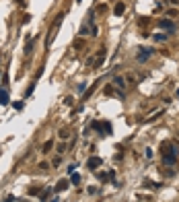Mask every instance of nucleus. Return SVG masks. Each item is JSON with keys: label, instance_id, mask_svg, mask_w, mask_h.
Listing matches in <instances>:
<instances>
[{"label": "nucleus", "instance_id": "3", "mask_svg": "<svg viewBox=\"0 0 179 202\" xmlns=\"http://www.w3.org/2000/svg\"><path fill=\"white\" fill-rule=\"evenodd\" d=\"M152 52H154L152 48H138V54H136V60H138L140 64H144V62H146V60H148L150 56H152Z\"/></svg>", "mask_w": 179, "mask_h": 202}, {"label": "nucleus", "instance_id": "26", "mask_svg": "<svg viewBox=\"0 0 179 202\" xmlns=\"http://www.w3.org/2000/svg\"><path fill=\"white\" fill-rule=\"evenodd\" d=\"M64 103H66V105H72V103H74V99H72V97H66V101H64Z\"/></svg>", "mask_w": 179, "mask_h": 202}, {"label": "nucleus", "instance_id": "24", "mask_svg": "<svg viewBox=\"0 0 179 202\" xmlns=\"http://www.w3.org/2000/svg\"><path fill=\"white\" fill-rule=\"evenodd\" d=\"M15 2H17L21 8H25V6H27V2H25V0H15Z\"/></svg>", "mask_w": 179, "mask_h": 202}, {"label": "nucleus", "instance_id": "33", "mask_svg": "<svg viewBox=\"0 0 179 202\" xmlns=\"http://www.w3.org/2000/svg\"><path fill=\"white\" fill-rule=\"evenodd\" d=\"M0 62H2V58H0Z\"/></svg>", "mask_w": 179, "mask_h": 202}, {"label": "nucleus", "instance_id": "18", "mask_svg": "<svg viewBox=\"0 0 179 202\" xmlns=\"http://www.w3.org/2000/svg\"><path fill=\"white\" fill-rule=\"evenodd\" d=\"M58 136H60L62 140H66V138L70 136V134H68V130H60V134H58Z\"/></svg>", "mask_w": 179, "mask_h": 202}, {"label": "nucleus", "instance_id": "15", "mask_svg": "<svg viewBox=\"0 0 179 202\" xmlns=\"http://www.w3.org/2000/svg\"><path fill=\"white\" fill-rule=\"evenodd\" d=\"M152 37H154L156 41H167V39H169V35H165V33H154Z\"/></svg>", "mask_w": 179, "mask_h": 202}, {"label": "nucleus", "instance_id": "13", "mask_svg": "<svg viewBox=\"0 0 179 202\" xmlns=\"http://www.w3.org/2000/svg\"><path fill=\"white\" fill-rule=\"evenodd\" d=\"M33 52V39H27V43H25V54L29 56Z\"/></svg>", "mask_w": 179, "mask_h": 202}, {"label": "nucleus", "instance_id": "14", "mask_svg": "<svg viewBox=\"0 0 179 202\" xmlns=\"http://www.w3.org/2000/svg\"><path fill=\"white\" fill-rule=\"evenodd\" d=\"M52 146H54V142H52V140H48L46 144H43V146H41V153H46V155H48V153L52 151Z\"/></svg>", "mask_w": 179, "mask_h": 202}, {"label": "nucleus", "instance_id": "8", "mask_svg": "<svg viewBox=\"0 0 179 202\" xmlns=\"http://www.w3.org/2000/svg\"><path fill=\"white\" fill-rule=\"evenodd\" d=\"M68 186H70V179H66V177H64V179H60V182H58V186L54 188V192H62V190H66Z\"/></svg>", "mask_w": 179, "mask_h": 202}, {"label": "nucleus", "instance_id": "23", "mask_svg": "<svg viewBox=\"0 0 179 202\" xmlns=\"http://www.w3.org/2000/svg\"><path fill=\"white\" fill-rule=\"evenodd\" d=\"M97 12H107V4H99V8H97Z\"/></svg>", "mask_w": 179, "mask_h": 202}, {"label": "nucleus", "instance_id": "6", "mask_svg": "<svg viewBox=\"0 0 179 202\" xmlns=\"http://www.w3.org/2000/svg\"><path fill=\"white\" fill-rule=\"evenodd\" d=\"M101 163H103V161L99 159V157H91V159H88V161H86V167H88V169H91V171H95L97 167H101Z\"/></svg>", "mask_w": 179, "mask_h": 202}, {"label": "nucleus", "instance_id": "9", "mask_svg": "<svg viewBox=\"0 0 179 202\" xmlns=\"http://www.w3.org/2000/svg\"><path fill=\"white\" fill-rule=\"evenodd\" d=\"M10 97H8V91L6 89H0V105H8Z\"/></svg>", "mask_w": 179, "mask_h": 202}, {"label": "nucleus", "instance_id": "7", "mask_svg": "<svg viewBox=\"0 0 179 202\" xmlns=\"http://www.w3.org/2000/svg\"><path fill=\"white\" fill-rule=\"evenodd\" d=\"M105 54H107V50H105V48H101V50L97 52V56H95V68H99V66L105 62Z\"/></svg>", "mask_w": 179, "mask_h": 202}, {"label": "nucleus", "instance_id": "30", "mask_svg": "<svg viewBox=\"0 0 179 202\" xmlns=\"http://www.w3.org/2000/svg\"><path fill=\"white\" fill-rule=\"evenodd\" d=\"M167 2H169V4H173V6H177V4H179V0H167Z\"/></svg>", "mask_w": 179, "mask_h": 202}, {"label": "nucleus", "instance_id": "19", "mask_svg": "<svg viewBox=\"0 0 179 202\" xmlns=\"http://www.w3.org/2000/svg\"><path fill=\"white\" fill-rule=\"evenodd\" d=\"M113 93H115V87H109V85H107V87H105V95H113Z\"/></svg>", "mask_w": 179, "mask_h": 202}, {"label": "nucleus", "instance_id": "2", "mask_svg": "<svg viewBox=\"0 0 179 202\" xmlns=\"http://www.w3.org/2000/svg\"><path fill=\"white\" fill-rule=\"evenodd\" d=\"M62 19H64V12H60V15L56 17L54 25H52V33H50V37H48V41H46V46H52V41H54V37H56V31H58V27H60V23H62Z\"/></svg>", "mask_w": 179, "mask_h": 202}, {"label": "nucleus", "instance_id": "10", "mask_svg": "<svg viewBox=\"0 0 179 202\" xmlns=\"http://www.w3.org/2000/svg\"><path fill=\"white\" fill-rule=\"evenodd\" d=\"M91 128L97 132V134H101V136H105V128H103V124H99V122H93L91 124Z\"/></svg>", "mask_w": 179, "mask_h": 202}, {"label": "nucleus", "instance_id": "25", "mask_svg": "<svg viewBox=\"0 0 179 202\" xmlns=\"http://www.w3.org/2000/svg\"><path fill=\"white\" fill-rule=\"evenodd\" d=\"M29 21H31V15H25V17H23V25H27Z\"/></svg>", "mask_w": 179, "mask_h": 202}, {"label": "nucleus", "instance_id": "5", "mask_svg": "<svg viewBox=\"0 0 179 202\" xmlns=\"http://www.w3.org/2000/svg\"><path fill=\"white\" fill-rule=\"evenodd\" d=\"M159 27L163 31H175V23H173V21H167V19H161L159 21Z\"/></svg>", "mask_w": 179, "mask_h": 202}, {"label": "nucleus", "instance_id": "12", "mask_svg": "<svg viewBox=\"0 0 179 202\" xmlns=\"http://www.w3.org/2000/svg\"><path fill=\"white\" fill-rule=\"evenodd\" d=\"M52 192H54V190H52V188H48V190H43V192H41V194H39V200H41V202H46V200H48V196H50V194H52Z\"/></svg>", "mask_w": 179, "mask_h": 202}, {"label": "nucleus", "instance_id": "28", "mask_svg": "<svg viewBox=\"0 0 179 202\" xmlns=\"http://www.w3.org/2000/svg\"><path fill=\"white\" fill-rule=\"evenodd\" d=\"M64 151H66V144H64V142H62V144H60V146H58V153H64Z\"/></svg>", "mask_w": 179, "mask_h": 202}, {"label": "nucleus", "instance_id": "4", "mask_svg": "<svg viewBox=\"0 0 179 202\" xmlns=\"http://www.w3.org/2000/svg\"><path fill=\"white\" fill-rule=\"evenodd\" d=\"M113 87L120 91V97L126 95V78H124V76H115V78H113Z\"/></svg>", "mask_w": 179, "mask_h": 202}, {"label": "nucleus", "instance_id": "32", "mask_svg": "<svg viewBox=\"0 0 179 202\" xmlns=\"http://www.w3.org/2000/svg\"><path fill=\"white\" fill-rule=\"evenodd\" d=\"M175 95H177V97H179V89H177V93H175Z\"/></svg>", "mask_w": 179, "mask_h": 202}, {"label": "nucleus", "instance_id": "22", "mask_svg": "<svg viewBox=\"0 0 179 202\" xmlns=\"http://www.w3.org/2000/svg\"><path fill=\"white\" fill-rule=\"evenodd\" d=\"M29 194H33V196L35 194H41V188H37V186L35 188H29Z\"/></svg>", "mask_w": 179, "mask_h": 202}, {"label": "nucleus", "instance_id": "21", "mask_svg": "<svg viewBox=\"0 0 179 202\" xmlns=\"http://www.w3.org/2000/svg\"><path fill=\"white\" fill-rule=\"evenodd\" d=\"M88 31H91V27H88V25H82V27H80V35H86Z\"/></svg>", "mask_w": 179, "mask_h": 202}, {"label": "nucleus", "instance_id": "20", "mask_svg": "<svg viewBox=\"0 0 179 202\" xmlns=\"http://www.w3.org/2000/svg\"><path fill=\"white\" fill-rule=\"evenodd\" d=\"M70 182H72V184H78V182H80V175H78V173H72Z\"/></svg>", "mask_w": 179, "mask_h": 202}, {"label": "nucleus", "instance_id": "31", "mask_svg": "<svg viewBox=\"0 0 179 202\" xmlns=\"http://www.w3.org/2000/svg\"><path fill=\"white\" fill-rule=\"evenodd\" d=\"M52 202H60V200H58V198H52Z\"/></svg>", "mask_w": 179, "mask_h": 202}, {"label": "nucleus", "instance_id": "27", "mask_svg": "<svg viewBox=\"0 0 179 202\" xmlns=\"http://www.w3.org/2000/svg\"><path fill=\"white\" fill-rule=\"evenodd\" d=\"M99 179H101V182H105V179H107V173H103V171H101V173H99Z\"/></svg>", "mask_w": 179, "mask_h": 202}, {"label": "nucleus", "instance_id": "11", "mask_svg": "<svg viewBox=\"0 0 179 202\" xmlns=\"http://www.w3.org/2000/svg\"><path fill=\"white\" fill-rule=\"evenodd\" d=\"M124 10H126V4H124V2H115V6H113V12H115L117 17H122V15H124Z\"/></svg>", "mask_w": 179, "mask_h": 202}, {"label": "nucleus", "instance_id": "16", "mask_svg": "<svg viewBox=\"0 0 179 202\" xmlns=\"http://www.w3.org/2000/svg\"><path fill=\"white\" fill-rule=\"evenodd\" d=\"M8 83H10V78H8V72H4V74H2V89H6V87H8Z\"/></svg>", "mask_w": 179, "mask_h": 202}, {"label": "nucleus", "instance_id": "17", "mask_svg": "<svg viewBox=\"0 0 179 202\" xmlns=\"http://www.w3.org/2000/svg\"><path fill=\"white\" fill-rule=\"evenodd\" d=\"M76 91H78V93H86V83H80V85L76 87Z\"/></svg>", "mask_w": 179, "mask_h": 202}, {"label": "nucleus", "instance_id": "29", "mask_svg": "<svg viewBox=\"0 0 179 202\" xmlns=\"http://www.w3.org/2000/svg\"><path fill=\"white\" fill-rule=\"evenodd\" d=\"M15 200H17L15 196H6V200H4V202H15Z\"/></svg>", "mask_w": 179, "mask_h": 202}, {"label": "nucleus", "instance_id": "1", "mask_svg": "<svg viewBox=\"0 0 179 202\" xmlns=\"http://www.w3.org/2000/svg\"><path fill=\"white\" fill-rule=\"evenodd\" d=\"M177 155H179V151H175V146L171 142H163L161 144V161L165 165H175L177 163Z\"/></svg>", "mask_w": 179, "mask_h": 202}]
</instances>
